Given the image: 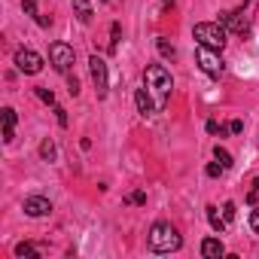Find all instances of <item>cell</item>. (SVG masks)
Instances as JSON below:
<instances>
[{
    "label": "cell",
    "instance_id": "1",
    "mask_svg": "<svg viewBox=\"0 0 259 259\" xmlns=\"http://www.w3.org/2000/svg\"><path fill=\"white\" fill-rule=\"evenodd\" d=\"M144 82H147V92L153 95L156 107L165 110V104H168V98H171V89H174L171 70H168L165 64H150V67L144 70Z\"/></svg>",
    "mask_w": 259,
    "mask_h": 259
},
{
    "label": "cell",
    "instance_id": "2",
    "mask_svg": "<svg viewBox=\"0 0 259 259\" xmlns=\"http://www.w3.org/2000/svg\"><path fill=\"white\" fill-rule=\"evenodd\" d=\"M150 250L153 253H174V250H180V244H183V238H180V232L171 226V223H165V220H159V223H153L150 226Z\"/></svg>",
    "mask_w": 259,
    "mask_h": 259
},
{
    "label": "cell",
    "instance_id": "3",
    "mask_svg": "<svg viewBox=\"0 0 259 259\" xmlns=\"http://www.w3.org/2000/svg\"><path fill=\"white\" fill-rule=\"evenodd\" d=\"M192 37L201 46H210V49H223L226 46V28H223V22H198L192 28Z\"/></svg>",
    "mask_w": 259,
    "mask_h": 259
},
{
    "label": "cell",
    "instance_id": "4",
    "mask_svg": "<svg viewBox=\"0 0 259 259\" xmlns=\"http://www.w3.org/2000/svg\"><path fill=\"white\" fill-rule=\"evenodd\" d=\"M49 61H52V67H55L58 73H70V67H73V61H76V52H73V46H67V43H52V46H49Z\"/></svg>",
    "mask_w": 259,
    "mask_h": 259
},
{
    "label": "cell",
    "instance_id": "5",
    "mask_svg": "<svg viewBox=\"0 0 259 259\" xmlns=\"http://www.w3.org/2000/svg\"><path fill=\"white\" fill-rule=\"evenodd\" d=\"M195 61H198V67H201L207 76H220V73H223L220 49H210V46H201V43H198V49H195Z\"/></svg>",
    "mask_w": 259,
    "mask_h": 259
},
{
    "label": "cell",
    "instance_id": "6",
    "mask_svg": "<svg viewBox=\"0 0 259 259\" xmlns=\"http://www.w3.org/2000/svg\"><path fill=\"white\" fill-rule=\"evenodd\" d=\"M89 70H92V82H95V92L98 98H107L110 92V79H107V61L101 55H92L89 58Z\"/></svg>",
    "mask_w": 259,
    "mask_h": 259
},
{
    "label": "cell",
    "instance_id": "7",
    "mask_svg": "<svg viewBox=\"0 0 259 259\" xmlns=\"http://www.w3.org/2000/svg\"><path fill=\"white\" fill-rule=\"evenodd\" d=\"M220 22H223V28H226V31H232V34H238V37L250 34V19L244 16V10H229V13H220Z\"/></svg>",
    "mask_w": 259,
    "mask_h": 259
},
{
    "label": "cell",
    "instance_id": "8",
    "mask_svg": "<svg viewBox=\"0 0 259 259\" xmlns=\"http://www.w3.org/2000/svg\"><path fill=\"white\" fill-rule=\"evenodd\" d=\"M16 67L22 70V73H28V76H34V73H40L43 70V58L34 52V49H16Z\"/></svg>",
    "mask_w": 259,
    "mask_h": 259
},
{
    "label": "cell",
    "instance_id": "9",
    "mask_svg": "<svg viewBox=\"0 0 259 259\" xmlns=\"http://www.w3.org/2000/svg\"><path fill=\"white\" fill-rule=\"evenodd\" d=\"M25 213L28 217H49L52 213V204H49V198H43V195H28L25 198Z\"/></svg>",
    "mask_w": 259,
    "mask_h": 259
},
{
    "label": "cell",
    "instance_id": "10",
    "mask_svg": "<svg viewBox=\"0 0 259 259\" xmlns=\"http://www.w3.org/2000/svg\"><path fill=\"white\" fill-rule=\"evenodd\" d=\"M135 104H138V113H141V116H156V113H159V107H156L153 95L147 92V85L135 92Z\"/></svg>",
    "mask_w": 259,
    "mask_h": 259
},
{
    "label": "cell",
    "instance_id": "11",
    "mask_svg": "<svg viewBox=\"0 0 259 259\" xmlns=\"http://www.w3.org/2000/svg\"><path fill=\"white\" fill-rule=\"evenodd\" d=\"M223 253H226V247H223L220 238H204V241H201V256H204V259H220Z\"/></svg>",
    "mask_w": 259,
    "mask_h": 259
},
{
    "label": "cell",
    "instance_id": "12",
    "mask_svg": "<svg viewBox=\"0 0 259 259\" xmlns=\"http://www.w3.org/2000/svg\"><path fill=\"white\" fill-rule=\"evenodd\" d=\"M13 138H16V110L4 107V141L13 144Z\"/></svg>",
    "mask_w": 259,
    "mask_h": 259
},
{
    "label": "cell",
    "instance_id": "13",
    "mask_svg": "<svg viewBox=\"0 0 259 259\" xmlns=\"http://www.w3.org/2000/svg\"><path fill=\"white\" fill-rule=\"evenodd\" d=\"M204 213H207V223H210V229L223 235V232H226V217L217 210V204H207V207H204Z\"/></svg>",
    "mask_w": 259,
    "mask_h": 259
},
{
    "label": "cell",
    "instance_id": "14",
    "mask_svg": "<svg viewBox=\"0 0 259 259\" xmlns=\"http://www.w3.org/2000/svg\"><path fill=\"white\" fill-rule=\"evenodd\" d=\"M73 13H76V19L82 25L92 22V4H89V0H73Z\"/></svg>",
    "mask_w": 259,
    "mask_h": 259
},
{
    "label": "cell",
    "instance_id": "15",
    "mask_svg": "<svg viewBox=\"0 0 259 259\" xmlns=\"http://www.w3.org/2000/svg\"><path fill=\"white\" fill-rule=\"evenodd\" d=\"M55 156H58V150H55V144L46 138V141L40 144V159H43V162H55Z\"/></svg>",
    "mask_w": 259,
    "mask_h": 259
},
{
    "label": "cell",
    "instance_id": "16",
    "mask_svg": "<svg viewBox=\"0 0 259 259\" xmlns=\"http://www.w3.org/2000/svg\"><path fill=\"white\" fill-rule=\"evenodd\" d=\"M156 49H159V55H162V58H174V55H177V49H174L165 37H159V40H156Z\"/></svg>",
    "mask_w": 259,
    "mask_h": 259
},
{
    "label": "cell",
    "instance_id": "17",
    "mask_svg": "<svg viewBox=\"0 0 259 259\" xmlns=\"http://www.w3.org/2000/svg\"><path fill=\"white\" fill-rule=\"evenodd\" d=\"M16 256H40V250L34 247V244H28V241H22V244H16Z\"/></svg>",
    "mask_w": 259,
    "mask_h": 259
},
{
    "label": "cell",
    "instance_id": "18",
    "mask_svg": "<svg viewBox=\"0 0 259 259\" xmlns=\"http://www.w3.org/2000/svg\"><path fill=\"white\" fill-rule=\"evenodd\" d=\"M213 156H217V162H220L223 168H232V156H229L223 147H213Z\"/></svg>",
    "mask_w": 259,
    "mask_h": 259
},
{
    "label": "cell",
    "instance_id": "19",
    "mask_svg": "<svg viewBox=\"0 0 259 259\" xmlns=\"http://www.w3.org/2000/svg\"><path fill=\"white\" fill-rule=\"evenodd\" d=\"M37 98H40V101H46V104H52V107H55V95H52V89H46V85H37Z\"/></svg>",
    "mask_w": 259,
    "mask_h": 259
},
{
    "label": "cell",
    "instance_id": "20",
    "mask_svg": "<svg viewBox=\"0 0 259 259\" xmlns=\"http://www.w3.org/2000/svg\"><path fill=\"white\" fill-rule=\"evenodd\" d=\"M147 201V192H132V195H125V204H144Z\"/></svg>",
    "mask_w": 259,
    "mask_h": 259
},
{
    "label": "cell",
    "instance_id": "21",
    "mask_svg": "<svg viewBox=\"0 0 259 259\" xmlns=\"http://www.w3.org/2000/svg\"><path fill=\"white\" fill-rule=\"evenodd\" d=\"M119 40H122V28H119V25H113V40H110V52H116V49H119Z\"/></svg>",
    "mask_w": 259,
    "mask_h": 259
},
{
    "label": "cell",
    "instance_id": "22",
    "mask_svg": "<svg viewBox=\"0 0 259 259\" xmlns=\"http://www.w3.org/2000/svg\"><path fill=\"white\" fill-rule=\"evenodd\" d=\"M22 10H25L28 16H34V19L40 16V13H37V0H22Z\"/></svg>",
    "mask_w": 259,
    "mask_h": 259
},
{
    "label": "cell",
    "instance_id": "23",
    "mask_svg": "<svg viewBox=\"0 0 259 259\" xmlns=\"http://www.w3.org/2000/svg\"><path fill=\"white\" fill-rule=\"evenodd\" d=\"M235 213H238V210H235V204H232V201H226V204H223V217H226V223H232V220H235Z\"/></svg>",
    "mask_w": 259,
    "mask_h": 259
},
{
    "label": "cell",
    "instance_id": "24",
    "mask_svg": "<svg viewBox=\"0 0 259 259\" xmlns=\"http://www.w3.org/2000/svg\"><path fill=\"white\" fill-rule=\"evenodd\" d=\"M67 92H70V95H79V79L70 76V73H67Z\"/></svg>",
    "mask_w": 259,
    "mask_h": 259
},
{
    "label": "cell",
    "instance_id": "25",
    "mask_svg": "<svg viewBox=\"0 0 259 259\" xmlns=\"http://www.w3.org/2000/svg\"><path fill=\"white\" fill-rule=\"evenodd\" d=\"M223 171H226V168H223L220 162H210V165H207V177H220Z\"/></svg>",
    "mask_w": 259,
    "mask_h": 259
},
{
    "label": "cell",
    "instance_id": "26",
    "mask_svg": "<svg viewBox=\"0 0 259 259\" xmlns=\"http://www.w3.org/2000/svg\"><path fill=\"white\" fill-rule=\"evenodd\" d=\"M256 195H259V177L253 180V186H250V192H247V201L253 204V201H256Z\"/></svg>",
    "mask_w": 259,
    "mask_h": 259
},
{
    "label": "cell",
    "instance_id": "27",
    "mask_svg": "<svg viewBox=\"0 0 259 259\" xmlns=\"http://www.w3.org/2000/svg\"><path fill=\"white\" fill-rule=\"evenodd\" d=\"M55 116H58V125H67V113H64V107L55 104Z\"/></svg>",
    "mask_w": 259,
    "mask_h": 259
},
{
    "label": "cell",
    "instance_id": "28",
    "mask_svg": "<svg viewBox=\"0 0 259 259\" xmlns=\"http://www.w3.org/2000/svg\"><path fill=\"white\" fill-rule=\"evenodd\" d=\"M250 226H253V232L259 235V207H256V210L250 213Z\"/></svg>",
    "mask_w": 259,
    "mask_h": 259
},
{
    "label": "cell",
    "instance_id": "29",
    "mask_svg": "<svg viewBox=\"0 0 259 259\" xmlns=\"http://www.w3.org/2000/svg\"><path fill=\"white\" fill-rule=\"evenodd\" d=\"M229 132H232V135H241V132H244V122H241V119H235V122L229 125Z\"/></svg>",
    "mask_w": 259,
    "mask_h": 259
},
{
    "label": "cell",
    "instance_id": "30",
    "mask_svg": "<svg viewBox=\"0 0 259 259\" xmlns=\"http://www.w3.org/2000/svg\"><path fill=\"white\" fill-rule=\"evenodd\" d=\"M207 132H210V135H217V132H220V135H223V125H217V122H213V119H210V122H207Z\"/></svg>",
    "mask_w": 259,
    "mask_h": 259
},
{
    "label": "cell",
    "instance_id": "31",
    "mask_svg": "<svg viewBox=\"0 0 259 259\" xmlns=\"http://www.w3.org/2000/svg\"><path fill=\"white\" fill-rule=\"evenodd\" d=\"M162 7H165V10H171V7H174V0H162Z\"/></svg>",
    "mask_w": 259,
    "mask_h": 259
},
{
    "label": "cell",
    "instance_id": "32",
    "mask_svg": "<svg viewBox=\"0 0 259 259\" xmlns=\"http://www.w3.org/2000/svg\"><path fill=\"white\" fill-rule=\"evenodd\" d=\"M104 4H107V0H104Z\"/></svg>",
    "mask_w": 259,
    "mask_h": 259
}]
</instances>
